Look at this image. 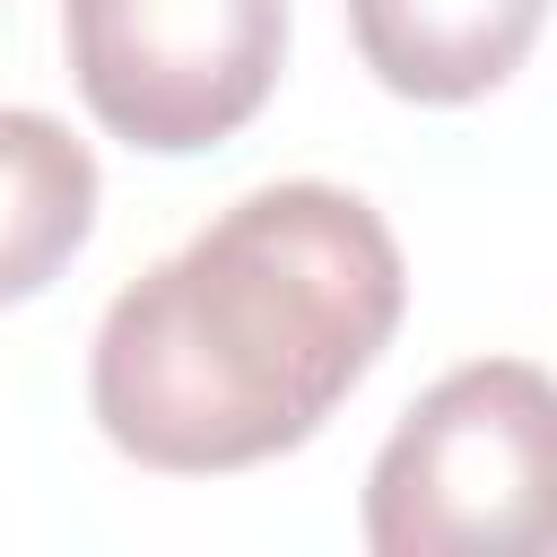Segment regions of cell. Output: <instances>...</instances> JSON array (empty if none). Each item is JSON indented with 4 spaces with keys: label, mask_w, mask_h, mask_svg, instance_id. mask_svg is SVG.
Here are the masks:
<instances>
[{
    "label": "cell",
    "mask_w": 557,
    "mask_h": 557,
    "mask_svg": "<svg viewBox=\"0 0 557 557\" xmlns=\"http://www.w3.org/2000/svg\"><path fill=\"white\" fill-rule=\"evenodd\" d=\"M400 305V244L357 191L261 183L104 305L87 409L139 470H252L322 435L392 348Z\"/></svg>",
    "instance_id": "1"
},
{
    "label": "cell",
    "mask_w": 557,
    "mask_h": 557,
    "mask_svg": "<svg viewBox=\"0 0 557 557\" xmlns=\"http://www.w3.org/2000/svg\"><path fill=\"white\" fill-rule=\"evenodd\" d=\"M557 392L531 357L453 366L374 453L366 548L374 557H531L557 531L548 505Z\"/></svg>",
    "instance_id": "2"
},
{
    "label": "cell",
    "mask_w": 557,
    "mask_h": 557,
    "mask_svg": "<svg viewBox=\"0 0 557 557\" xmlns=\"http://www.w3.org/2000/svg\"><path fill=\"white\" fill-rule=\"evenodd\" d=\"M61 44L113 139L200 157L270 104L287 70V0H61Z\"/></svg>",
    "instance_id": "3"
},
{
    "label": "cell",
    "mask_w": 557,
    "mask_h": 557,
    "mask_svg": "<svg viewBox=\"0 0 557 557\" xmlns=\"http://www.w3.org/2000/svg\"><path fill=\"white\" fill-rule=\"evenodd\" d=\"M548 0H348L366 70L409 104H470L505 87Z\"/></svg>",
    "instance_id": "4"
},
{
    "label": "cell",
    "mask_w": 557,
    "mask_h": 557,
    "mask_svg": "<svg viewBox=\"0 0 557 557\" xmlns=\"http://www.w3.org/2000/svg\"><path fill=\"white\" fill-rule=\"evenodd\" d=\"M96 235V157L70 122L0 104V305L44 296Z\"/></svg>",
    "instance_id": "5"
}]
</instances>
